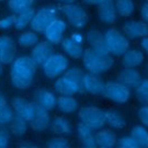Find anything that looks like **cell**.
<instances>
[{"label":"cell","instance_id":"cell-13","mask_svg":"<svg viewBox=\"0 0 148 148\" xmlns=\"http://www.w3.org/2000/svg\"><path fill=\"white\" fill-rule=\"evenodd\" d=\"M53 53H54L53 44L45 39V40H38L32 46L30 57L34 59L37 66H42Z\"/></svg>","mask_w":148,"mask_h":148},{"label":"cell","instance_id":"cell-48","mask_svg":"<svg viewBox=\"0 0 148 148\" xmlns=\"http://www.w3.org/2000/svg\"><path fill=\"white\" fill-rule=\"evenodd\" d=\"M2 1H8V0H0V2H2Z\"/></svg>","mask_w":148,"mask_h":148},{"label":"cell","instance_id":"cell-33","mask_svg":"<svg viewBox=\"0 0 148 148\" xmlns=\"http://www.w3.org/2000/svg\"><path fill=\"white\" fill-rule=\"evenodd\" d=\"M114 3L117 13L121 17H130L135 10V5L133 0H114Z\"/></svg>","mask_w":148,"mask_h":148},{"label":"cell","instance_id":"cell-31","mask_svg":"<svg viewBox=\"0 0 148 148\" xmlns=\"http://www.w3.org/2000/svg\"><path fill=\"white\" fill-rule=\"evenodd\" d=\"M131 135L135 139L140 148H148V130L146 128V126H133L131 130Z\"/></svg>","mask_w":148,"mask_h":148},{"label":"cell","instance_id":"cell-34","mask_svg":"<svg viewBox=\"0 0 148 148\" xmlns=\"http://www.w3.org/2000/svg\"><path fill=\"white\" fill-rule=\"evenodd\" d=\"M135 97L141 104H148V77L142 79L136 86Z\"/></svg>","mask_w":148,"mask_h":148},{"label":"cell","instance_id":"cell-41","mask_svg":"<svg viewBox=\"0 0 148 148\" xmlns=\"http://www.w3.org/2000/svg\"><path fill=\"white\" fill-rule=\"evenodd\" d=\"M140 15H141V18L148 23V2L143 3L141 6V9H140Z\"/></svg>","mask_w":148,"mask_h":148},{"label":"cell","instance_id":"cell-19","mask_svg":"<svg viewBox=\"0 0 148 148\" xmlns=\"http://www.w3.org/2000/svg\"><path fill=\"white\" fill-rule=\"evenodd\" d=\"M76 133H77L80 145L82 147H84V148H95V147H97L96 141H95L94 130L91 127H89L84 123L80 121L76 125Z\"/></svg>","mask_w":148,"mask_h":148},{"label":"cell","instance_id":"cell-9","mask_svg":"<svg viewBox=\"0 0 148 148\" xmlns=\"http://www.w3.org/2000/svg\"><path fill=\"white\" fill-rule=\"evenodd\" d=\"M103 96L116 104H125L131 97V88L117 80L108 81L105 82Z\"/></svg>","mask_w":148,"mask_h":148},{"label":"cell","instance_id":"cell-45","mask_svg":"<svg viewBox=\"0 0 148 148\" xmlns=\"http://www.w3.org/2000/svg\"><path fill=\"white\" fill-rule=\"evenodd\" d=\"M60 3H73V2H75L76 0H58Z\"/></svg>","mask_w":148,"mask_h":148},{"label":"cell","instance_id":"cell-2","mask_svg":"<svg viewBox=\"0 0 148 148\" xmlns=\"http://www.w3.org/2000/svg\"><path fill=\"white\" fill-rule=\"evenodd\" d=\"M83 71L79 66H69L64 74L57 77L54 82V90L59 95H76L83 92L82 77Z\"/></svg>","mask_w":148,"mask_h":148},{"label":"cell","instance_id":"cell-5","mask_svg":"<svg viewBox=\"0 0 148 148\" xmlns=\"http://www.w3.org/2000/svg\"><path fill=\"white\" fill-rule=\"evenodd\" d=\"M59 13L66 18L67 23H69L75 29H82L88 23V14L87 12L75 2L73 3H62L59 7Z\"/></svg>","mask_w":148,"mask_h":148},{"label":"cell","instance_id":"cell-3","mask_svg":"<svg viewBox=\"0 0 148 148\" xmlns=\"http://www.w3.org/2000/svg\"><path fill=\"white\" fill-rule=\"evenodd\" d=\"M113 57L110 53L101 52L88 47L84 50L82 56V64L87 72L94 74H103L110 71L113 66Z\"/></svg>","mask_w":148,"mask_h":148},{"label":"cell","instance_id":"cell-27","mask_svg":"<svg viewBox=\"0 0 148 148\" xmlns=\"http://www.w3.org/2000/svg\"><path fill=\"white\" fill-rule=\"evenodd\" d=\"M9 125V132L10 134L15 135V136H22L27 133V130H28V126H29V123L22 118L20 114L15 113L13 119L10 120V123L8 124Z\"/></svg>","mask_w":148,"mask_h":148},{"label":"cell","instance_id":"cell-43","mask_svg":"<svg viewBox=\"0 0 148 148\" xmlns=\"http://www.w3.org/2000/svg\"><path fill=\"white\" fill-rule=\"evenodd\" d=\"M140 46H141L142 51L148 54V36L141 38V40H140Z\"/></svg>","mask_w":148,"mask_h":148},{"label":"cell","instance_id":"cell-26","mask_svg":"<svg viewBox=\"0 0 148 148\" xmlns=\"http://www.w3.org/2000/svg\"><path fill=\"white\" fill-rule=\"evenodd\" d=\"M51 130L58 135H67L72 133V125L64 116H57L51 121Z\"/></svg>","mask_w":148,"mask_h":148},{"label":"cell","instance_id":"cell-40","mask_svg":"<svg viewBox=\"0 0 148 148\" xmlns=\"http://www.w3.org/2000/svg\"><path fill=\"white\" fill-rule=\"evenodd\" d=\"M138 118L143 126L148 127V104H142V106L138 110Z\"/></svg>","mask_w":148,"mask_h":148},{"label":"cell","instance_id":"cell-22","mask_svg":"<svg viewBox=\"0 0 148 148\" xmlns=\"http://www.w3.org/2000/svg\"><path fill=\"white\" fill-rule=\"evenodd\" d=\"M51 125V117L47 110L44 108H39L36 116L29 121V126L35 132H43Z\"/></svg>","mask_w":148,"mask_h":148},{"label":"cell","instance_id":"cell-11","mask_svg":"<svg viewBox=\"0 0 148 148\" xmlns=\"http://www.w3.org/2000/svg\"><path fill=\"white\" fill-rule=\"evenodd\" d=\"M105 81L99 74H94L90 72H87L83 74L82 77V89L84 92H88L90 95H102L104 91Z\"/></svg>","mask_w":148,"mask_h":148},{"label":"cell","instance_id":"cell-32","mask_svg":"<svg viewBox=\"0 0 148 148\" xmlns=\"http://www.w3.org/2000/svg\"><path fill=\"white\" fill-rule=\"evenodd\" d=\"M38 32L34 31L32 29L29 31L22 30V32L17 36V44L21 47H32L38 42Z\"/></svg>","mask_w":148,"mask_h":148},{"label":"cell","instance_id":"cell-38","mask_svg":"<svg viewBox=\"0 0 148 148\" xmlns=\"http://www.w3.org/2000/svg\"><path fill=\"white\" fill-rule=\"evenodd\" d=\"M15 23V14H10L7 16H3L0 18V30H8L12 27H14Z\"/></svg>","mask_w":148,"mask_h":148},{"label":"cell","instance_id":"cell-25","mask_svg":"<svg viewBox=\"0 0 148 148\" xmlns=\"http://www.w3.org/2000/svg\"><path fill=\"white\" fill-rule=\"evenodd\" d=\"M35 12H36V10L34 9V7H29V8H25V9H23V10H21V12L14 13V14H15L14 28H15L16 30H18V31L24 30L28 25H30Z\"/></svg>","mask_w":148,"mask_h":148},{"label":"cell","instance_id":"cell-39","mask_svg":"<svg viewBox=\"0 0 148 148\" xmlns=\"http://www.w3.org/2000/svg\"><path fill=\"white\" fill-rule=\"evenodd\" d=\"M10 132L5 127V125H0V148H6L9 145Z\"/></svg>","mask_w":148,"mask_h":148},{"label":"cell","instance_id":"cell-29","mask_svg":"<svg viewBox=\"0 0 148 148\" xmlns=\"http://www.w3.org/2000/svg\"><path fill=\"white\" fill-rule=\"evenodd\" d=\"M15 114L12 105L8 104L6 97L0 94V125H8Z\"/></svg>","mask_w":148,"mask_h":148},{"label":"cell","instance_id":"cell-37","mask_svg":"<svg viewBox=\"0 0 148 148\" xmlns=\"http://www.w3.org/2000/svg\"><path fill=\"white\" fill-rule=\"evenodd\" d=\"M117 146L120 148H140L138 142L135 141V139L131 134L119 138L117 141Z\"/></svg>","mask_w":148,"mask_h":148},{"label":"cell","instance_id":"cell-46","mask_svg":"<svg viewBox=\"0 0 148 148\" xmlns=\"http://www.w3.org/2000/svg\"><path fill=\"white\" fill-rule=\"evenodd\" d=\"M1 73H2V64L0 62V75H1Z\"/></svg>","mask_w":148,"mask_h":148},{"label":"cell","instance_id":"cell-14","mask_svg":"<svg viewBox=\"0 0 148 148\" xmlns=\"http://www.w3.org/2000/svg\"><path fill=\"white\" fill-rule=\"evenodd\" d=\"M121 31L128 39H138L148 36V23L136 20H130L123 24Z\"/></svg>","mask_w":148,"mask_h":148},{"label":"cell","instance_id":"cell-44","mask_svg":"<svg viewBox=\"0 0 148 148\" xmlns=\"http://www.w3.org/2000/svg\"><path fill=\"white\" fill-rule=\"evenodd\" d=\"M102 0H82V2L87 3V5H97Z\"/></svg>","mask_w":148,"mask_h":148},{"label":"cell","instance_id":"cell-36","mask_svg":"<svg viewBox=\"0 0 148 148\" xmlns=\"http://www.w3.org/2000/svg\"><path fill=\"white\" fill-rule=\"evenodd\" d=\"M46 146L49 148H67L69 146V142L66 138H64L62 135H59L50 139L46 142Z\"/></svg>","mask_w":148,"mask_h":148},{"label":"cell","instance_id":"cell-12","mask_svg":"<svg viewBox=\"0 0 148 148\" xmlns=\"http://www.w3.org/2000/svg\"><path fill=\"white\" fill-rule=\"evenodd\" d=\"M96 6L98 20L105 25H112L116 22L118 15L114 0H102Z\"/></svg>","mask_w":148,"mask_h":148},{"label":"cell","instance_id":"cell-10","mask_svg":"<svg viewBox=\"0 0 148 148\" xmlns=\"http://www.w3.org/2000/svg\"><path fill=\"white\" fill-rule=\"evenodd\" d=\"M66 30H67V21L60 17H57L46 27L43 34L46 40H49L53 45H58L65 38L64 36Z\"/></svg>","mask_w":148,"mask_h":148},{"label":"cell","instance_id":"cell-49","mask_svg":"<svg viewBox=\"0 0 148 148\" xmlns=\"http://www.w3.org/2000/svg\"><path fill=\"white\" fill-rule=\"evenodd\" d=\"M146 2H148V0H146Z\"/></svg>","mask_w":148,"mask_h":148},{"label":"cell","instance_id":"cell-35","mask_svg":"<svg viewBox=\"0 0 148 148\" xmlns=\"http://www.w3.org/2000/svg\"><path fill=\"white\" fill-rule=\"evenodd\" d=\"M35 0H8V8L12 13L21 12L25 8L32 7Z\"/></svg>","mask_w":148,"mask_h":148},{"label":"cell","instance_id":"cell-18","mask_svg":"<svg viewBox=\"0 0 148 148\" xmlns=\"http://www.w3.org/2000/svg\"><path fill=\"white\" fill-rule=\"evenodd\" d=\"M86 42L89 45V47L97 50V51H101V52L109 53L106 42H105V35L101 30L95 29V28L88 30V32L86 35Z\"/></svg>","mask_w":148,"mask_h":148},{"label":"cell","instance_id":"cell-23","mask_svg":"<svg viewBox=\"0 0 148 148\" xmlns=\"http://www.w3.org/2000/svg\"><path fill=\"white\" fill-rule=\"evenodd\" d=\"M95 141L99 148H112L117 145L118 138L113 130L101 128L97 133H95Z\"/></svg>","mask_w":148,"mask_h":148},{"label":"cell","instance_id":"cell-6","mask_svg":"<svg viewBox=\"0 0 148 148\" xmlns=\"http://www.w3.org/2000/svg\"><path fill=\"white\" fill-rule=\"evenodd\" d=\"M40 67L47 79H57L69 67V60L62 53H53Z\"/></svg>","mask_w":148,"mask_h":148},{"label":"cell","instance_id":"cell-4","mask_svg":"<svg viewBox=\"0 0 148 148\" xmlns=\"http://www.w3.org/2000/svg\"><path fill=\"white\" fill-rule=\"evenodd\" d=\"M105 42L109 53L113 57H121L130 49V39L125 34L116 28H110L105 32Z\"/></svg>","mask_w":148,"mask_h":148},{"label":"cell","instance_id":"cell-21","mask_svg":"<svg viewBox=\"0 0 148 148\" xmlns=\"http://www.w3.org/2000/svg\"><path fill=\"white\" fill-rule=\"evenodd\" d=\"M145 60L143 52L138 49H128L121 56V66L124 68H136Z\"/></svg>","mask_w":148,"mask_h":148},{"label":"cell","instance_id":"cell-30","mask_svg":"<svg viewBox=\"0 0 148 148\" xmlns=\"http://www.w3.org/2000/svg\"><path fill=\"white\" fill-rule=\"evenodd\" d=\"M39 108H40V105H38L35 101H32V102L25 101V102L21 105V108L15 111V113L20 114L22 118H24V119L29 123V121L36 116V113H37V111H38Z\"/></svg>","mask_w":148,"mask_h":148},{"label":"cell","instance_id":"cell-20","mask_svg":"<svg viewBox=\"0 0 148 148\" xmlns=\"http://www.w3.org/2000/svg\"><path fill=\"white\" fill-rule=\"evenodd\" d=\"M64 52L66 53V56H68L72 59H81L84 52L83 45L82 43H79L76 40H74L71 36L65 37L62 39V42L60 43Z\"/></svg>","mask_w":148,"mask_h":148},{"label":"cell","instance_id":"cell-1","mask_svg":"<svg viewBox=\"0 0 148 148\" xmlns=\"http://www.w3.org/2000/svg\"><path fill=\"white\" fill-rule=\"evenodd\" d=\"M37 71V64L30 56H20L15 58L10 64L9 77L14 88L24 90L31 87L35 74Z\"/></svg>","mask_w":148,"mask_h":148},{"label":"cell","instance_id":"cell-15","mask_svg":"<svg viewBox=\"0 0 148 148\" xmlns=\"http://www.w3.org/2000/svg\"><path fill=\"white\" fill-rule=\"evenodd\" d=\"M16 58V42L8 35L0 36V62L2 65L12 64Z\"/></svg>","mask_w":148,"mask_h":148},{"label":"cell","instance_id":"cell-47","mask_svg":"<svg viewBox=\"0 0 148 148\" xmlns=\"http://www.w3.org/2000/svg\"><path fill=\"white\" fill-rule=\"evenodd\" d=\"M146 73H147V75H148V64L146 65Z\"/></svg>","mask_w":148,"mask_h":148},{"label":"cell","instance_id":"cell-28","mask_svg":"<svg viewBox=\"0 0 148 148\" xmlns=\"http://www.w3.org/2000/svg\"><path fill=\"white\" fill-rule=\"evenodd\" d=\"M105 121H106V125L113 130H123L126 126L125 118L117 110L105 111Z\"/></svg>","mask_w":148,"mask_h":148},{"label":"cell","instance_id":"cell-17","mask_svg":"<svg viewBox=\"0 0 148 148\" xmlns=\"http://www.w3.org/2000/svg\"><path fill=\"white\" fill-rule=\"evenodd\" d=\"M116 80L127 86L131 89H135L136 86L142 80V77H141L140 72L136 68H124L123 67V69L118 72Z\"/></svg>","mask_w":148,"mask_h":148},{"label":"cell","instance_id":"cell-8","mask_svg":"<svg viewBox=\"0 0 148 148\" xmlns=\"http://www.w3.org/2000/svg\"><path fill=\"white\" fill-rule=\"evenodd\" d=\"M58 13H59V8L53 5H49L39 8L34 14L32 21L30 23V28L36 32H44L46 27L54 18L58 17Z\"/></svg>","mask_w":148,"mask_h":148},{"label":"cell","instance_id":"cell-42","mask_svg":"<svg viewBox=\"0 0 148 148\" xmlns=\"http://www.w3.org/2000/svg\"><path fill=\"white\" fill-rule=\"evenodd\" d=\"M69 36H71L74 40H76V42H79V43H82V44H83V42H84V39H86V37H84L80 31H74V32H72Z\"/></svg>","mask_w":148,"mask_h":148},{"label":"cell","instance_id":"cell-7","mask_svg":"<svg viewBox=\"0 0 148 148\" xmlns=\"http://www.w3.org/2000/svg\"><path fill=\"white\" fill-rule=\"evenodd\" d=\"M79 119L84 123L92 130H101L106 124L105 121V111L101 108L94 105L82 106L79 110Z\"/></svg>","mask_w":148,"mask_h":148},{"label":"cell","instance_id":"cell-16","mask_svg":"<svg viewBox=\"0 0 148 148\" xmlns=\"http://www.w3.org/2000/svg\"><path fill=\"white\" fill-rule=\"evenodd\" d=\"M32 97H34V101L38 105H40L42 108H44L47 111H51L57 106V97L49 89L38 88L35 90Z\"/></svg>","mask_w":148,"mask_h":148},{"label":"cell","instance_id":"cell-24","mask_svg":"<svg viewBox=\"0 0 148 148\" xmlns=\"http://www.w3.org/2000/svg\"><path fill=\"white\" fill-rule=\"evenodd\" d=\"M57 108L62 113H74L79 109V102L74 95H59L57 97Z\"/></svg>","mask_w":148,"mask_h":148}]
</instances>
